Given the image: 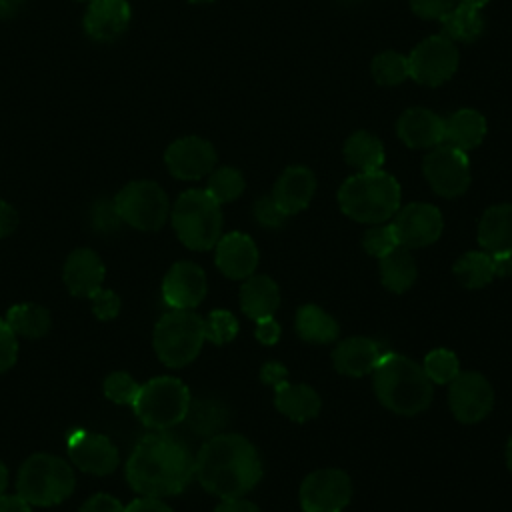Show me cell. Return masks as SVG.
I'll return each mask as SVG.
<instances>
[{"label": "cell", "instance_id": "6da1fadb", "mask_svg": "<svg viewBox=\"0 0 512 512\" xmlns=\"http://www.w3.org/2000/svg\"><path fill=\"white\" fill-rule=\"evenodd\" d=\"M194 476V456L176 436L158 430L144 436L126 462V480L142 496L180 494Z\"/></svg>", "mask_w": 512, "mask_h": 512}, {"label": "cell", "instance_id": "7a4b0ae2", "mask_svg": "<svg viewBox=\"0 0 512 512\" xmlns=\"http://www.w3.org/2000/svg\"><path fill=\"white\" fill-rule=\"evenodd\" d=\"M194 476L202 488L220 498L248 494L262 478L254 444L240 434L210 436L194 456Z\"/></svg>", "mask_w": 512, "mask_h": 512}, {"label": "cell", "instance_id": "3957f363", "mask_svg": "<svg viewBox=\"0 0 512 512\" xmlns=\"http://www.w3.org/2000/svg\"><path fill=\"white\" fill-rule=\"evenodd\" d=\"M372 386L384 408L404 416L426 410L434 394L424 368L396 352H384L372 370Z\"/></svg>", "mask_w": 512, "mask_h": 512}, {"label": "cell", "instance_id": "277c9868", "mask_svg": "<svg viewBox=\"0 0 512 512\" xmlns=\"http://www.w3.org/2000/svg\"><path fill=\"white\" fill-rule=\"evenodd\" d=\"M402 192L398 180L384 172H356L338 188L340 210L362 224L388 222L400 208Z\"/></svg>", "mask_w": 512, "mask_h": 512}, {"label": "cell", "instance_id": "5b68a950", "mask_svg": "<svg viewBox=\"0 0 512 512\" xmlns=\"http://www.w3.org/2000/svg\"><path fill=\"white\" fill-rule=\"evenodd\" d=\"M170 220L180 242L190 250H210L222 236L220 204L206 190H186L170 210Z\"/></svg>", "mask_w": 512, "mask_h": 512}, {"label": "cell", "instance_id": "8992f818", "mask_svg": "<svg viewBox=\"0 0 512 512\" xmlns=\"http://www.w3.org/2000/svg\"><path fill=\"white\" fill-rule=\"evenodd\" d=\"M76 478L70 464L54 454H32L18 472V494L30 506H54L74 490Z\"/></svg>", "mask_w": 512, "mask_h": 512}, {"label": "cell", "instance_id": "52a82bcc", "mask_svg": "<svg viewBox=\"0 0 512 512\" xmlns=\"http://www.w3.org/2000/svg\"><path fill=\"white\" fill-rule=\"evenodd\" d=\"M204 318L192 310L166 312L154 328V352L162 364L182 368L190 364L204 344Z\"/></svg>", "mask_w": 512, "mask_h": 512}, {"label": "cell", "instance_id": "ba28073f", "mask_svg": "<svg viewBox=\"0 0 512 512\" xmlns=\"http://www.w3.org/2000/svg\"><path fill=\"white\" fill-rule=\"evenodd\" d=\"M132 406L144 426L152 430H168L186 418L190 390L174 376H158L140 386Z\"/></svg>", "mask_w": 512, "mask_h": 512}, {"label": "cell", "instance_id": "9c48e42d", "mask_svg": "<svg viewBox=\"0 0 512 512\" xmlns=\"http://www.w3.org/2000/svg\"><path fill=\"white\" fill-rule=\"evenodd\" d=\"M114 204L122 222L144 232L162 228L170 216L168 196L154 180L128 182L114 196Z\"/></svg>", "mask_w": 512, "mask_h": 512}, {"label": "cell", "instance_id": "30bf717a", "mask_svg": "<svg viewBox=\"0 0 512 512\" xmlns=\"http://www.w3.org/2000/svg\"><path fill=\"white\" fill-rule=\"evenodd\" d=\"M458 62L460 54L456 44L444 34H436L416 44L408 56V70L416 84L436 88L456 74Z\"/></svg>", "mask_w": 512, "mask_h": 512}, {"label": "cell", "instance_id": "8fae6325", "mask_svg": "<svg viewBox=\"0 0 512 512\" xmlns=\"http://www.w3.org/2000/svg\"><path fill=\"white\" fill-rule=\"evenodd\" d=\"M422 172L430 188L444 198L462 196L472 178L468 154L444 142L428 150L422 162Z\"/></svg>", "mask_w": 512, "mask_h": 512}, {"label": "cell", "instance_id": "7c38bea8", "mask_svg": "<svg viewBox=\"0 0 512 512\" xmlns=\"http://www.w3.org/2000/svg\"><path fill=\"white\" fill-rule=\"evenodd\" d=\"M298 496L304 512H342L352 498V480L344 470L322 468L302 480Z\"/></svg>", "mask_w": 512, "mask_h": 512}, {"label": "cell", "instance_id": "4fadbf2b", "mask_svg": "<svg viewBox=\"0 0 512 512\" xmlns=\"http://www.w3.org/2000/svg\"><path fill=\"white\" fill-rule=\"evenodd\" d=\"M448 404L456 420L476 424L492 410L494 390L480 372H460L448 384Z\"/></svg>", "mask_w": 512, "mask_h": 512}, {"label": "cell", "instance_id": "5bb4252c", "mask_svg": "<svg viewBox=\"0 0 512 512\" xmlns=\"http://www.w3.org/2000/svg\"><path fill=\"white\" fill-rule=\"evenodd\" d=\"M398 242L404 248H424L434 244L444 228L440 210L434 204L410 202L392 216Z\"/></svg>", "mask_w": 512, "mask_h": 512}, {"label": "cell", "instance_id": "9a60e30c", "mask_svg": "<svg viewBox=\"0 0 512 512\" xmlns=\"http://www.w3.org/2000/svg\"><path fill=\"white\" fill-rule=\"evenodd\" d=\"M164 162L174 178L200 180L214 170L216 150L206 138L182 136L166 148Z\"/></svg>", "mask_w": 512, "mask_h": 512}, {"label": "cell", "instance_id": "2e32d148", "mask_svg": "<svg viewBox=\"0 0 512 512\" xmlns=\"http://www.w3.org/2000/svg\"><path fill=\"white\" fill-rule=\"evenodd\" d=\"M204 270L188 260L176 262L164 276L162 296L172 310H194L206 296Z\"/></svg>", "mask_w": 512, "mask_h": 512}, {"label": "cell", "instance_id": "e0dca14e", "mask_svg": "<svg viewBox=\"0 0 512 512\" xmlns=\"http://www.w3.org/2000/svg\"><path fill=\"white\" fill-rule=\"evenodd\" d=\"M70 460L86 474L106 476L116 470L120 456L116 446L104 434L76 430L68 438Z\"/></svg>", "mask_w": 512, "mask_h": 512}, {"label": "cell", "instance_id": "ac0fdd59", "mask_svg": "<svg viewBox=\"0 0 512 512\" xmlns=\"http://www.w3.org/2000/svg\"><path fill=\"white\" fill-rule=\"evenodd\" d=\"M216 266L230 280H246L258 266V248L248 234L228 232L216 242Z\"/></svg>", "mask_w": 512, "mask_h": 512}, {"label": "cell", "instance_id": "d6986e66", "mask_svg": "<svg viewBox=\"0 0 512 512\" xmlns=\"http://www.w3.org/2000/svg\"><path fill=\"white\" fill-rule=\"evenodd\" d=\"M132 10L126 0H92L84 12V32L96 42L116 40L130 24Z\"/></svg>", "mask_w": 512, "mask_h": 512}, {"label": "cell", "instance_id": "ffe728a7", "mask_svg": "<svg viewBox=\"0 0 512 512\" xmlns=\"http://www.w3.org/2000/svg\"><path fill=\"white\" fill-rule=\"evenodd\" d=\"M396 134L408 148L430 150L444 142V118L428 108H408L396 122Z\"/></svg>", "mask_w": 512, "mask_h": 512}, {"label": "cell", "instance_id": "44dd1931", "mask_svg": "<svg viewBox=\"0 0 512 512\" xmlns=\"http://www.w3.org/2000/svg\"><path fill=\"white\" fill-rule=\"evenodd\" d=\"M104 274V264L94 250L76 248L66 258L62 278L72 296L90 298L94 292L102 288Z\"/></svg>", "mask_w": 512, "mask_h": 512}, {"label": "cell", "instance_id": "7402d4cb", "mask_svg": "<svg viewBox=\"0 0 512 512\" xmlns=\"http://www.w3.org/2000/svg\"><path fill=\"white\" fill-rule=\"evenodd\" d=\"M382 356L384 350L376 340L366 336H352L336 344L332 352V364L340 374L360 378L372 374Z\"/></svg>", "mask_w": 512, "mask_h": 512}, {"label": "cell", "instance_id": "603a6c76", "mask_svg": "<svg viewBox=\"0 0 512 512\" xmlns=\"http://www.w3.org/2000/svg\"><path fill=\"white\" fill-rule=\"evenodd\" d=\"M316 192V176L306 166H288L272 188L274 202L288 214L302 212Z\"/></svg>", "mask_w": 512, "mask_h": 512}, {"label": "cell", "instance_id": "cb8c5ba5", "mask_svg": "<svg viewBox=\"0 0 512 512\" xmlns=\"http://www.w3.org/2000/svg\"><path fill=\"white\" fill-rule=\"evenodd\" d=\"M274 406L294 422H308L318 416L322 400L312 386L282 380L274 386Z\"/></svg>", "mask_w": 512, "mask_h": 512}, {"label": "cell", "instance_id": "d4e9b609", "mask_svg": "<svg viewBox=\"0 0 512 512\" xmlns=\"http://www.w3.org/2000/svg\"><path fill=\"white\" fill-rule=\"evenodd\" d=\"M478 244L488 254H512V204H494L482 214Z\"/></svg>", "mask_w": 512, "mask_h": 512}, {"label": "cell", "instance_id": "484cf974", "mask_svg": "<svg viewBox=\"0 0 512 512\" xmlns=\"http://www.w3.org/2000/svg\"><path fill=\"white\" fill-rule=\"evenodd\" d=\"M486 130V118L478 110L460 108L444 118V144L468 154L482 144Z\"/></svg>", "mask_w": 512, "mask_h": 512}, {"label": "cell", "instance_id": "4316f807", "mask_svg": "<svg viewBox=\"0 0 512 512\" xmlns=\"http://www.w3.org/2000/svg\"><path fill=\"white\" fill-rule=\"evenodd\" d=\"M280 306L278 284L264 274L248 276L240 288V308L254 322L274 316Z\"/></svg>", "mask_w": 512, "mask_h": 512}, {"label": "cell", "instance_id": "83f0119b", "mask_svg": "<svg viewBox=\"0 0 512 512\" xmlns=\"http://www.w3.org/2000/svg\"><path fill=\"white\" fill-rule=\"evenodd\" d=\"M384 158L386 154L380 138L366 130L352 132L344 142V160L356 172L382 170Z\"/></svg>", "mask_w": 512, "mask_h": 512}, {"label": "cell", "instance_id": "f1b7e54d", "mask_svg": "<svg viewBox=\"0 0 512 512\" xmlns=\"http://www.w3.org/2000/svg\"><path fill=\"white\" fill-rule=\"evenodd\" d=\"M296 332L302 340L312 344H330L338 338V322L320 306L304 304L296 312Z\"/></svg>", "mask_w": 512, "mask_h": 512}, {"label": "cell", "instance_id": "f546056e", "mask_svg": "<svg viewBox=\"0 0 512 512\" xmlns=\"http://www.w3.org/2000/svg\"><path fill=\"white\" fill-rule=\"evenodd\" d=\"M444 36L452 42H476L484 32V16L482 8H474L468 4H456L442 20Z\"/></svg>", "mask_w": 512, "mask_h": 512}, {"label": "cell", "instance_id": "4dcf8cb0", "mask_svg": "<svg viewBox=\"0 0 512 512\" xmlns=\"http://www.w3.org/2000/svg\"><path fill=\"white\" fill-rule=\"evenodd\" d=\"M416 276V262L408 248L398 246L384 258H380V280L390 292H406L416 282Z\"/></svg>", "mask_w": 512, "mask_h": 512}, {"label": "cell", "instance_id": "1f68e13d", "mask_svg": "<svg viewBox=\"0 0 512 512\" xmlns=\"http://www.w3.org/2000/svg\"><path fill=\"white\" fill-rule=\"evenodd\" d=\"M6 324L12 328L14 334H20L24 338H42L50 330V312L32 302L16 304L8 308L6 312Z\"/></svg>", "mask_w": 512, "mask_h": 512}, {"label": "cell", "instance_id": "d6a6232c", "mask_svg": "<svg viewBox=\"0 0 512 512\" xmlns=\"http://www.w3.org/2000/svg\"><path fill=\"white\" fill-rule=\"evenodd\" d=\"M190 426V430L198 436H216L228 420V412L224 408V404H220L218 400L212 398H200V400H190L186 418H184Z\"/></svg>", "mask_w": 512, "mask_h": 512}, {"label": "cell", "instance_id": "836d02e7", "mask_svg": "<svg viewBox=\"0 0 512 512\" xmlns=\"http://www.w3.org/2000/svg\"><path fill=\"white\" fill-rule=\"evenodd\" d=\"M454 274L466 288H482L490 284L496 274L492 266V254L484 250H474L462 254L454 264Z\"/></svg>", "mask_w": 512, "mask_h": 512}, {"label": "cell", "instance_id": "e575fe53", "mask_svg": "<svg viewBox=\"0 0 512 512\" xmlns=\"http://www.w3.org/2000/svg\"><path fill=\"white\" fill-rule=\"evenodd\" d=\"M246 188V182H244V176L238 168H232V166H220V168H214L210 174H208V184H206V192L222 206L226 202H232L236 198L242 196Z\"/></svg>", "mask_w": 512, "mask_h": 512}, {"label": "cell", "instance_id": "d590c367", "mask_svg": "<svg viewBox=\"0 0 512 512\" xmlns=\"http://www.w3.org/2000/svg\"><path fill=\"white\" fill-rule=\"evenodd\" d=\"M372 78L380 86H398L406 78H410L408 70V56L396 52V50H384L374 56L370 64Z\"/></svg>", "mask_w": 512, "mask_h": 512}, {"label": "cell", "instance_id": "8d00e7d4", "mask_svg": "<svg viewBox=\"0 0 512 512\" xmlns=\"http://www.w3.org/2000/svg\"><path fill=\"white\" fill-rule=\"evenodd\" d=\"M432 384H450L460 374L458 356L446 348H434L426 354L422 364Z\"/></svg>", "mask_w": 512, "mask_h": 512}, {"label": "cell", "instance_id": "74e56055", "mask_svg": "<svg viewBox=\"0 0 512 512\" xmlns=\"http://www.w3.org/2000/svg\"><path fill=\"white\" fill-rule=\"evenodd\" d=\"M362 246L364 250L374 256V258H384L386 254H390L392 250H396L400 246L398 242V236H396V230L390 224H372V228H368L364 232V238H362Z\"/></svg>", "mask_w": 512, "mask_h": 512}, {"label": "cell", "instance_id": "f35d334b", "mask_svg": "<svg viewBox=\"0 0 512 512\" xmlns=\"http://www.w3.org/2000/svg\"><path fill=\"white\" fill-rule=\"evenodd\" d=\"M238 334V320L228 310H212L204 318V336L212 344H228Z\"/></svg>", "mask_w": 512, "mask_h": 512}, {"label": "cell", "instance_id": "ab89813d", "mask_svg": "<svg viewBox=\"0 0 512 512\" xmlns=\"http://www.w3.org/2000/svg\"><path fill=\"white\" fill-rule=\"evenodd\" d=\"M140 384L128 372H112L104 380V396L114 404L132 406L138 398Z\"/></svg>", "mask_w": 512, "mask_h": 512}, {"label": "cell", "instance_id": "60d3db41", "mask_svg": "<svg viewBox=\"0 0 512 512\" xmlns=\"http://www.w3.org/2000/svg\"><path fill=\"white\" fill-rule=\"evenodd\" d=\"M90 224H92L94 230H98L102 234L116 232L122 224V218L118 214V208H116L114 200H110V198L96 200L92 210H90Z\"/></svg>", "mask_w": 512, "mask_h": 512}, {"label": "cell", "instance_id": "b9f144b4", "mask_svg": "<svg viewBox=\"0 0 512 512\" xmlns=\"http://www.w3.org/2000/svg\"><path fill=\"white\" fill-rule=\"evenodd\" d=\"M254 218L264 228H282L288 220V214L274 202L272 196H262L254 204Z\"/></svg>", "mask_w": 512, "mask_h": 512}, {"label": "cell", "instance_id": "7bdbcfd3", "mask_svg": "<svg viewBox=\"0 0 512 512\" xmlns=\"http://www.w3.org/2000/svg\"><path fill=\"white\" fill-rule=\"evenodd\" d=\"M410 10L422 20H442L454 6V0H408Z\"/></svg>", "mask_w": 512, "mask_h": 512}, {"label": "cell", "instance_id": "ee69618b", "mask_svg": "<svg viewBox=\"0 0 512 512\" xmlns=\"http://www.w3.org/2000/svg\"><path fill=\"white\" fill-rule=\"evenodd\" d=\"M92 300V312L96 314V318L100 320H112L118 316L120 312V298L116 292L112 290H104L100 288L98 292H94L90 296Z\"/></svg>", "mask_w": 512, "mask_h": 512}, {"label": "cell", "instance_id": "f6af8a7d", "mask_svg": "<svg viewBox=\"0 0 512 512\" xmlns=\"http://www.w3.org/2000/svg\"><path fill=\"white\" fill-rule=\"evenodd\" d=\"M16 356H18L16 334L6 324V320L0 318V372L10 370L16 364Z\"/></svg>", "mask_w": 512, "mask_h": 512}, {"label": "cell", "instance_id": "bcb514c9", "mask_svg": "<svg viewBox=\"0 0 512 512\" xmlns=\"http://www.w3.org/2000/svg\"><path fill=\"white\" fill-rule=\"evenodd\" d=\"M80 512H124V506L110 494H94L80 506Z\"/></svg>", "mask_w": 512, "mask_h": 512}, {"label": "cell", "instance_id": "7dc6e473", "mask_svg": "<svg viewBox=\"0 0 512 512\" xmlns=\"http://www.w3.org/2000/svg\"><path fill=\"white\" fill-rule=\"evenodd\" d=\"M258 342L266 344V346H272L278 342L280 338V324L276 322L274 316H268V318H260L256 320V330H254Z\"/></svg>", "mask_w": 512, "mask_h": 512}, {"label": "cell", "instance_id": "c3c4849f", "mask_svg": "<svg viewBox=\"0 0 512 512\" xmlns=\"http://www.w3.org/2000/svg\"><path fill=\"white\" fill-rule=\"evenodd\" d=\"M124 512H172V508L168 504H164L160 498H150V496H142L136 498L134 502H130Z\"/></svg>", "mask_w": 512, "mask_h": 512}, {"label": "cell", "instance_id": "681fc988", "mask_svg": "<svg viewBox=\"0 0 512 512\" xmlns=\"http://www.w3.org/2000/svg\"><path fill=\"white\" fill-rule=\"evenodd\" d=\"M18 226V212L12 204L0 200V238L10 236Z\"/></svg>", "mask_w": 512, "mask_h": 512}, {"label": "cell", "instance_id": "f907efd6", "mask_svg": "<svg viewBox=\"0 0 512 512\" xmlns=\"http://www.w3.org/2000/svg\"><path fill=\"white\" fill-rule=\"evenodd\" d=\"M260 380H262L264 384H268V386L274 388L278 382L288 380V370H286V366H282L280 362H268V364H264L262 370H260Z\"/></svg>", "mask_w": 512, "mask_h": 512}, {"label": "cell", "instance_id": "816d5d0a", "mask_svg": "<svg viewBox=\"0 0 512 512\" xmlns=\"http://www.w3.org/2000/svg\"><path fill=\"white\" fill-rule=\"evenodd\" d=\"M214 512H260V508L250 500L236 496V498H222V502L216 506Z\"/></svg>", "mask_w": 512, "mask_h": 512}, {"label": "cell", "instance_id": "f5cc1de1", "mask_svg": "<svg viewBox=\"0 0 512 512\" xmlns=\"http://www.w3.org/2000/svg\"><path fill=\"white\" fill-rule=\"evenodd\" d=\"M0 512H30V504L20 494H0Z\"/></svg>", "mask_w": 512, "mask_h": 512}, {"label": "cell", "instance_id": "db71d44e", "mask_svg": "<svg viewBox=\"0 0 512 512\" xmlns=\"http://www.w3.org/2000/svg\"><path fill=\"white\" fill-rule=\"evenodd\" d=\"M492 266L494 274L500 278H506L512 274V254H492Z\"/></svg>", "mask_w": 512, "mask_h": 512}, {"label": "cell", "instance_id": "11a10c76", "mask_svg": "<svg viewBox=\"0 0 512 512\" xmlns=\"http://www.w3.org/2000/svg\"><path fill=\"white\" fill-rule=\"evenodd\" d=\"M26 0H0V18L16 16Z\"/></svg>", "mask_w": 512, "mask_h": 512}, {"label": "cell", "instance_id": "9f6ffc18", "mask_svg": "<svg viewBox=\"0 0 512 512\" xmlns=\"http://www.w3.org/2000/svg\"><path fill=\"white\" fill-rule=\"evenodd\" d=\"M6 486H8V470L4 462H0V494L6 490Z\"/></svg>", "mask_w": 512, "mask_h": 512}, {"label": "cell", "instance_id": "6f0895ef", "mask_svg": "<svg viewBox=\"0 0 512 512\" xmlns=\"http://www.w3.org/2000/svg\"><path fill=\"white\" fill-rule=\"evenodd\" d=\"M490 0H458V4H468V6H474V8H482L486 6Z\"/></svg>", "mask_w": 512, "mask_h": 512}, {"label": "cell", "instance_id": "680465c9", "mask_svg": "<svg viewBox=\"0 0 512 512\" xmlns=\"http://www.w3.org/2000/svg\"><path fill=\"white\" fill-rule=\"evenodd\" d=\"M506 464H508V470L512 472V436H510V440L506 444Z\"/></svg>", "mask_w": 512, "mask_h": 512}, {"label": "cell", "instance_id": "91938a15", "mask_svg": "<svg viewBox=\"0 0 512 512\" xmlns=\"http://www.w3.org/2000/svg\"><path fill=\"white\" fill-rule=\"evenodd\" d=\"M186 2H192V4H206V2H214V0H186Z\"/></svg>", "mask_w": 512, "mask_h": 512}, {"label": "cell", "instance_id": "94428289", "mask_svg": "<svg viewBox=\"0 0 512 512\" xmlns=\"http://www.w3.org/2000/svg\"><path fill=\"white\" fill-rule=\"evenodd\" d=\"M86 2H92V0H86Z\"/></svg>", "mask_w": 512, "mask_h": 512}]
</instances>
